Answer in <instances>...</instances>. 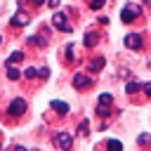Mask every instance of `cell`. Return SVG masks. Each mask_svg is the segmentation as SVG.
<instances>
[{
	"label": "cell",
	"mask_w": 151,
	"mask_h": 151,
	"mask_svg": "<svg viewBox=\"0 0 151 151\" xmlns=\"http://www.w3.org/2000/svg\"><path fill=\"white\" fill-rule=\"evenodd\" d=\"M0 42H2V35H0Z\"/></svg>",
	"instance_id": "4316f807"
},
{
	"label": "cell",
	"mask_w": 151,
	"mask_h": 151,
	"mask_svg": "<svg viewBox=\"0 0 151 151\" xmlns=\"http://www.w3.org/2000/svg\"><path fill=\"white\" fill-rule=\"evenodd\" d=\"M139 14H142V7L130 2V5H125V7H123V12H120V19H123L125 24H130V21H134Z\"/></svg>",
	"instance_id": "7a4b0ae2"
},
{
	"label": "cell",
	"mask_w": 151,
	"mask_h": 151,
	"mask_svg": "<svg viewBox=\"0 0 151 151\" xmlns=\"http://www.w3.org/2000/svg\"><path fill=\"white\" fill-rule=\"evenodd\" d=\"M97 42H99V35H97L94 31H87V33H85V45L92 47V45H97Z\"/></svg>",
	"instance_id": "8fae6325"
},
{
	"label": "cell",
	"mask_w": 151,
	"mask_h": 151,
	"mask_svg": "<svg viewBox=\"0 0 151 151\" xmlns=\"http://www.w3.org/2000/svg\"><path fill=\"white\" fill-rule=\"evenodd\" d=\"M125 90H127V94H134V92L144 90V85H139V83H127V85H125Z\"/></svg>",
	"instance_id": "9a60e30c"
},
{
	"label": "cell",
	"mask_w": 151,
	"mask_h": 151,
	"mask_svg": "<svg viewBox=\"0 0 151 151\" xmlns=\"http://www.w3.org/2000/svg\"><path fill=\"white\" fill-rule=\"evenodd\" d=\"M92 83H94L92 76H85V73H76V76H73V87H76V90H90Z\"/></svg>",
	"instance_id": "5b68a950"
},
{
	"label": "cell",
	"mask_w": 151,
	"mask_h": 151,
	"mask_svg": "<svg viewBox=\"0 0 151 151\" xmlns=\"http://www.w3.org/2000/svg\"><path fill=\"white\" fill-rule=\"evenodd\" d=\"M50 106H52V111H59L61 116H64V113H68V104H64V101L52 99V101H50Z\"/></svg>",
	"instance_id": "30bf717a"
},
{
	"label": "cell",
	"mask_w": 151,
	"mask_h": 151,
	"mask_svg": "<svg viewBox=\"0 0 151 151\" xmlns=\"http://www.w3.org/2000/svg\"><path fill=\"white\" fill-rule=\"evenodd\" d=\"M28 42H31V45H38V47H45V45H47V31H40V35H38V33L31 35Z\"/></svg>",
	"instance_id": "9c48e42d"
},
{
	"label": "cell",
	"mask_w": 151,
	"mask_h": 151,
	"mask_svg": "<svg viewBox=\"0 0 151 151\" xmlns=\"http://www.w3.org/2000/svg\"><path fill=\"white\" fill-rule=\"evenodd\" d=\"M47 5H50V7H52V9H57V7H59V5H61V0H47Z\"/></svg>",
	"instance_id": "603a6c76"
},
{
	"label": "cell",
	"mask_w": 151,
	"mask_h": 151,
	"mask_svg": "<svg viewBox=\"0 0 151 151\" xmlns=\"http://www.w3.org/2000/svg\"><path fill=\"white\" fill-rule=\"evenodd\" d=\"M0 142H2V134H0Z\"/></svg>",
	"instance_id": "83f0119b"
},
{
	"label": "cell",
	"mask_w": 151,
	"mask_h": 151,
	"mask_svg": "<svg viewBox=\"0 0 151 151\" xmlns=\"http://www.w3.org/2000/svg\"><path fill=\"white\" fill-rule=\"evenodd\" d=\"M47 76H50V68H47V66H42V68L38 71V78H42V80H45Z\"/></svg>",
	"instance_id": "d6986e66"
},
{
	"label": "cell",
	"mask_w": 151,
	"mask_h": 151,
	"mask_svg": "<svg viewBox=\"0 0 151 151\" xmlns=\"http://www.w3.org/2000/svg\"><path fill=\"white\" fill-rule=\"evenodd\" d=\"M21 59H24V52H21V50H14L7 61H9V64H17V61H21Z\"/></svg>",
	"instance_id": "5bb4252c"
},
{
	"label": "cell",
	"mask_w": 151,
	"mask_h": 151,
	"mask_svg": "<svg viewBox=\"0 0 151 151\" xmlns=\"http://www.w3.org/2000/svg\"><path fill=\"white\" fill-rule=\"evenodd\" d=\"M19 76H21V73H19V68H14V66L9 64V66H7V78H9V80H17Z\"/></svg>",
	"instance_id": "2e32d148"
},
{
	"label": "cell",
	"mask_w": 151,
	"mask_h": 151,
	"mask_svg": "<svg viewBox=\"0 0 151 151\" xmlns=\"http://www.w3.org/2000/svg\"><path fill=\"white\" fill-rule=\"evenodd\" d=\"M28 21H31V17H28L26 12H17V14L9 19V24H12V26H26Z\"/></svg>",
	"instance_id": "ba28073f"
},
{
	"label": "cell",
	"mask_w": 151,
	"mask_h": 151,
	"mask_svg": "<svg viewBox=\"0 0 151 151\" xmlns=\"http://www.w3.org/2000/svg\"><path fill=\"white\" fill-rule=\"evenodd\" d=\"M31 5L33 7H40V5H45V0H31Z\"/></svg>",
	"instance_id": "cb8c5ba5"
},
{
	"label": "cell",
	"mask_w": 151,
	"mask_h": 151,
	"mask_svg": "<svg viewBox=\"0 0 151 151\" xmlns=\"http://www.w3.org/2000/svg\"><path fill=\"white\" fill-rule=\"evenodd\" d=\"M149 142H151L149 134H139V144H149Z\"/></svg>",
	"instance_id": "7402d4cb"
},
{
	"label": "cell",
	"mask_w": 151,
	"mask_h": 151,
	"mask_svg": "<svg viewBox=\"0 0 151 151\" xmlns=\"http://www.w3.org/2000/svg\"><path fill=\"white\" fill-rule=\"evenodd\" d=\"M104 5H106V0H90V7L92 9H101Z\"/></svg>",
	"instance_id": "e0dca14e"
},
{
	"label": "cell",
	"mask_w": 151,
	"mask_h": 151,
	"mask_svg": "<svg viewBox=\"0 0 151 151\" xmlns=\"http://www.w3.org/2000/svg\"><path fill=\"white\" fill-rule=\"evenodd\" d=\"M104 64H106V61H104V57H97V59H92V61H90V71H101V68H104Z\"/></svg>",
	"instance_id": "7c38bea8"
},
{
	"label": "cell",
	"mask_w": 151,
	"mask_h": 151,
	"mask_svg": "<svg viewBox=\"0 0 151 151\" xmlns=\"http://www.w3.org/2000/svg\"><path fill=\"white\" fill-rule=\"evenodd\" d=\"M12 151H26V149H24V146H14Z\"/></svg>",
	"instance_id": "484cf974"
},
{
	"label": "cell",
	"mask_w": 151,
	"mask_h": 151,
	"mask_svg": "<svg viewBox=\"0 0 151 151\" xmlns=\"http://www.w3.org/2000/svg\"><path fill=\"white\" fill-rule=\"evenodd\" d=\"M73 59V45H66V61Z\"/></svg>",
	"instance_id": "ffe728a7"
},
{
	"label": "cell",
	"mask_w": 151,
	"mask_h": 151,
	"mask_svg": "<svg viewBox=\"0 0 151 151\" xmlns=\"http://www.w3.org/2000/svg\"><path fill=\"white\" fill-rule=\"evenodd\" d=\"M106 149H109V151H123V144H120L118 139H109V142H106Z\"/></svg>",
	"instance_id": "4fadbf2b"
},
{
	"label": "cell",
	"mask_w": 151,
	"mask_h": 151,
	"mask_svg": "<svg viewBox=\"0 0 151 151\" xmlns=\"http://www.w3.org/2000/svg\"><path fill=\"white\" fill-rule=\"evenodd\" d=\"M144 92H146V94H151V83H146V85H144Z\"/></svg>",
	"instance_id": "d4e9b609"
},
{
	"label": "cell",
	"mask_w": 151,
	"mask_h": 151,
	"mask_svg": "<svg viewBox=\"0 0 151 151\" xmlns=\"http://www.w3.org/2000/svg\"><path fill=\"white\" fill-rule=\"evenodd\" d=\"M66 19H68L66 14H61V12H54V17H52V24L57 26V31H61V33H71V31H73V26H71Z\"/></svg>",
	"instance_id": "3957f363"
},
{
	"label": "cell",
	"mask_w": 151,
	"mask_h": 151,
	"mask_svg": "<svg viewBox=\"0 0 151 151\" xmlns=\"http://www.w3.org/2000/svg\"><path fill=\"white\" fill-rule=\"evenodd\" d=\"M61 151H71V144H73V137H71V132H57L54 134V139H52Z\"/></svg>",
	"instance_id": "277c9868"
},
{
	"label": "cell",
	"mask_w": 151,
	"mask_h": 151,
	"mask_svg": "<svg viewBox=\"0 0 151 151\" xmlns=\"http://www.w3.org/2000/svg\"><path fill=\"white\" fill-rule=\"evenodd\" d=\"M24 76H26V78L31 80V78H38V71H35V68H28V71H26Z\"/></svg>",
	"instance_id": "44dd1931"
},
{
	"label": "cell",
	"mask_w": 151,
	"mask_h": 151,
	"mask_svg": "<svg viewBox=\"0 0 151 151\" xmlns=\"http://www.w3.org/2000/svg\"><path fill=\"white\" fill-rule=\"evenodd\" d=\"M125 47L139 50V47H142V35H139V33H127V35H125Z\"/></svg>",
	"instance_id": "52a82bcc"
},
{
	"label": "cell",
	"mask_w": 151,
	"mask_h": 151,
	"mask_svg": "<svg viewBox=\"0 0 151 151\" xmlns=\"http://www.w3.org/2000/svg\"><path fill=\"white\" fill-rule=\"evenodd\" d=\"M78 134H80V137H87V120H83V123H80V127H78Z\"/></svg>",
	"instance_id": "ac0fdd59"
},
{
	"label": "cell",
	"mask_w": 151,
	"mask_h": 151,
	"mask_svg": "<svg viewBox=\"0 0 151 151\" xmlns=\"http://www.w3.org/2000/svg\"><path fill=\"white\" fill-rule=\"evenodd\" d=\"M26 111V101L24 99H14L12 104H9V109H7V113L12 116V118H17V116H21Z\"/></svg>",
	"instance_id": "8992f818"
},
{
	"label": "cell",
	"mask_w": 151,
	"mask_h": 151,
	"mask_svg": "<svg viewBox=\"0 0 151 151\" xmlns=\"http://www.w3.org/2000/svg\"><path fill=\"white\" fill-rule=\"evenodd\" d=\"M111 106H113V97L111 94H99V101H97V116H101V118H106V116H111L113 111H111Z\"/></svg>",
	"instance_id": "6da1fadb"
}]
</instances>
